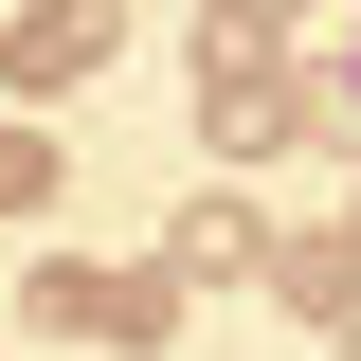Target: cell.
Listing matches in <instances>:
<instances>
[{"label":"cell","mask_w":361,"mask_h":361,"mask_svg":"<svg viewBox=\"0 0 361 361\" xmlns=\"http://www.w3.org/2000/svg\"><path fill=\"white\" fill-rule=\"evenodd\" d=\"M343 361H361V325H343Z\"/></svg>","instance_id":"9c48e42d"},{"label":"cell","mask_w":361,"mask_h":361,"mask_svg":"<svg viewBox=\"0 0 361 361\" xmlns=\"http://www.w3.org/2000/svg\"><path fill=\"white\" fill-rule=\"evenodd\" d=\"M343 235H361V199H343Z\"/></svg>","instance_id":"30bf717a"},{"label":"cell","mask_w":361,"mask_h":361,"mask_svg":"<svg viewBox=\"0 0 361 361\" xmlns=\"http://www.w3.org/2000/svg\"><path fill=\"white\" fill-rule=\"evenodd\" d=\"M217 73H289V18H271V0H217V18H199V90Z\"/></svg>","instance_id":"5b68a950"},{"label":"cell","mask_w":361,"mask_h":361,"mask_svg":"<svg viewBox=\"0 0 361 361\" xmlns=\"http://www.w3.org/2000/svg\"><path fill=\"white\" fill-rule=\"evenodd\" d=\"M163 271H180V289H253V271H271V217H253V199L217 180V199H180V235H163Z\"/></svg>","instance_id":"3957f363"},{"label":"cell","mask_w":361,"mask_h":361,"mask_svg":"<svg viewBox=\"0 0 361 361\" xmlns=\"http://www.w3.org/2000/svg\"><path fill=\"white\" fill-rule=\"evenodd\" d=\"M343 90H361V18H343Z\"/></svg>","instance_id":"52a82bcc"},{"label":"cell","mask_w":361,"mask_h":361,"mask_svg":"<svg viewBox=\"0 0 361 361\" xmlns=\"http://www.w3.org/2000/svg\"><path fill=\"white\" fill-rule=\"evenodd\" d=\"M0 217H54V127H37V109L0 127Z\"/></svg>","instance_id":"8992f818"},{"label":"cell","mask_w":361,"mask_h":361,"mask_svg":"<svg viewBox=\"0 0 361 361\" xmlns=\"http://www.w3.org/2000/svg\"><path fill=\"white\" fill-rule=\"evenodd\" d=\"M253 289H271L289 325H361V235H343V217H325V235H271Z\"/></svg>","instance_id":"7a4b0ae2"},{"label":"cell","mask_w":361,"mask_h":361,"mask_svg":"<svg viewBox=\"0 0 361 361\" xmlns=\"http://www.w3.org/2000/svg\"><path fill=\"white\" fill-rule=\"evenodd\" d=\"M90 343H127V361L180 343V271H163V253H145V271H90Z\"/></svg>","instance_id":"277c9868"},{"label":"cell","mask_w":361,"mask_h":361,"mask_svg":"<svg viewBox=\"0 0 361 361\" xmlns=\"http://www.w3.org/2000/svg\"><path fill=\"white\" fill-rule=\"evenodd\" d=\"M271 18H307V0H271Z\"/></svg>","instance_id":"ba28073f"},{"label":"cell","mask_w":361,"mask_h":361,"mask_svg":"<svg viewBox=\"0 0 361 361\" xmlns=\"http://www.w3.org/2000/svg\"><path fill=\"white\" fill-rule=\"evenodd\" d=\"M109 37H127V0H37V18L0 37V90H18V109H54V90L109 73Z\"/></svg>","instance_id":"6da1fadb"}]
</instances>
